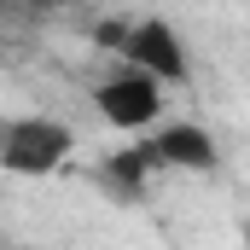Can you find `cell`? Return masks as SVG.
<instances>
[{
  "label": "cell",
  "mask_w": 250,
  "mask_h": 250,
  "mask_svg": "<svg viewBox=\"0 0 250 250\" xmlns=\"http://www.w3.org/2000/svg\"><path fill=\"white\" fill-rule=\"evenodd\" d=\"M76 151V134L59 117H0V175H59Z\"/></svg>",
  "instance_id": "obj_1"
},
{
  "label": "cell",
  "mask_w": 250,
  "mask_h": 250,
  "mask_svg": "<svg viewBox=\"0 0 250 250\" xmlns=\"http://www.w3.org/2000/svg\"><path fill=\"white\" fill-rule=\"evenodd\" d=\"M99 47H111L117 64H140V70H151L163 87L169 82H187V47H181V35H175V23L169 18H128V23H105L99 29Z\"/></svg>",
  "instance_id": "obj_2"
},
{
  "label": "cell",
  "mask_w": 250,
  "mask_h": 250,
  "mask_svg": "<svg viewBox=\"0 0 250 250\" xmlns=\"http://www.w3.org/2000/svg\"><path fill=\"white\" fill-rule=\"evenodd\" d=\"M93 105L105 111L111 128L140 134V128H151L163 117V82H157L151 70H140V64H123V70H111V76L93 87Z\"/></svg>",
  "instance_id": "obj_3"
},
{
  "label": "cell",
  "mask_w": 250,
  "mask_h": 250,
  "mask_svg": "<svg viewBox=\"0 0 250 250\" xmlns=\"http://www.w3.org/2000/svg\"><path fill=\"white\" fill-rule=\"evenodd\" d=\"M151 151H157L163 169H192V175H209V169L221 163L209 128H198V123H163L151 134Z\"/></svg>",
  "instance_id": "obj_4"
},
{
  "label": "cell",
  "mask_w": 250,
  "mask_h": 250,
  "mask_svg": "<svg viewBox=\"0 0 250 250\" xmlns=\"http://www.w3.org/2000/svg\"><path fill=\"white\" fill-rule=\"evenodd\" d=\"M163 163H157V151H151V140H140V146H123V151H111L105 157V169H99V181L117 192V198H140V192L151 187V175H157Z\"/></svg>",
  "instance_id": "obj_5"
},
{
  "label": "cell",
  "mask_w": 250,
  "mask_h": 250,
  "mask_svg": "<svg viewBox=\"0 0 250 250\" xmlns=\"http://www.w3.org/2000/svg\"><path fill=\"white\" fill-rule=\"evenodd\" d=\"M18 6H64V0H18Z\"/></svg>",
  "instance_id": "obj_6"
}]
</instances>
